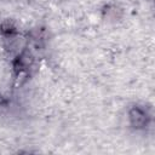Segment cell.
Returning a JSON list of instances; mask_svg holds the SVG:
<instances>
[{
	"label": "cell",
	"instance_id": "obj_1",
	"mask_svg": "<svg viewBox=\"0 0 155 155\" xmlns=\"http://www.w3.org/2000/svg\"><path fill=\"white\" fill-rule=\"evenodd\" d=\"M130 120H131V124L137 127V128H140V127H144L147 124H148V115L144 110H142L140 108H132L130 110Z\"/></svg>",
	"mask_w": 155,
	"mask_h": 155
}]
</instances>
